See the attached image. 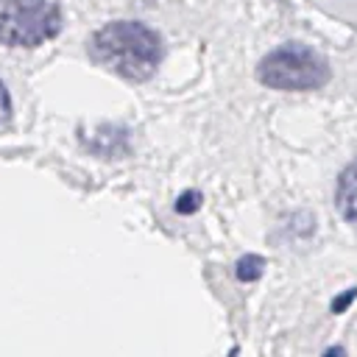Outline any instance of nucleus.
<instances>
[{"label": "nucleus", "instance_id": "obj_4", "mask_svg": "<svg viewBox=\"0 0 357 357\" xmlns=\"http://www.w3.org/2000/svg\"><path fill=\"white\" fill-rule=\"evenodd\" d=\"M335 204L340 209V215L349 223H357V159L340 173L337 178V190H335Z\"/></svg>", "mask_w": 357, "mask_h": 357}, {"label": "nucleus", "instance_id": "obj_2", "mask_svg": "<svg viewBox=\"0 0 357 357\" xmlns=\"http://www.w3.org/2000/svg\"><path fill=\"white\" fill-rule=\"evenodd\" d=\"M257 81L279 92H310L329 81V61L301 42H284L257 64Z\"/></svg>", "mask_w": 357, "mask_h": 357}, {"label": "nucleus", "instance_id": "obj_7", "mask_svg": "<svg viewBox=\"0 0 357 357\" xmlns=\"http://www.w3.org/2000/svg\"><path fill=\"white\" fill-rule=\"evenodd\" d=\"M8 114H11V98H8V92L3 86V81H0V123H6Z\"/></svg>", "mask_w": 357, "mask_h": 357}, {"label": "nucleus", "instance_id": "obj_3", "mask_svg": "<svg viewBox=\"0 0 357 357\" xmlns=\"http://www.w3.org/2000/svg\"><path fill=\"white\" fill-rule=\"evenodd\" d=\"M61 31L56 0H0V45L36 47Z\"/></svg>", "mask_w": 357, "mask_h": 357}, {"label": "nucleus", "instance_id": "obj_6", "mask_svg": "<svg viewBox=\"0 0 357 357\" xmlns=\"http://www.w3.org/2000/svg\"><path fill=\"white\" fill-rule=\"evenodd\" d=\"M198 206H201V195H198V192H192V190H190V192H184V195L176 201V209H178V212H195Z\"/></svg>", "mask_w": 357, "mask_h": 357}, {"label": "nucleus", "instance_id": "obj_1", "mask_svg": "<svg viewBox=\"0 0 357 357\" xmlns=\"http://www.w3.org/2000/svg\"><path fill=\"white\" fill-rule=\"evenodd\" d=\"M89 56L128 81H148L162 61V39L145 22L117 20L95 31Z\"/></svg>", "mask_w": 357, "mask_h": 357}, {"label": "nucleus", "instance_id": "obj_8", "mask_svg": "<svg viewBox=\"0 0 357 357\" xmlns=\"http://www.w3.org/2000/svg\"><path fill=\"white\" fill-rule=\"evenodd\" d=\"M354 296H357V287H351V290H349V293H346L343 298H337V301H332V312H340V310H343V307H346V304H349V301H351Z\"/></svg>", "mask_w": 357, "mask_h": 357}, {"label": "nucleus", "instance_id": "obj_5", "mask_svg": "<svg viewBox=\"0 0 357 357\" xmlns=\"http://www.w3.org/2000/svg\"><path fill=\"white\" fill-rule=\"evenodd\" d=\"M262 265H265V259H262V257H257V254H248V257H243V259L237 262V276H240L243 282L259 279V273H262Z\"/></svg>", "mask_w": 357, "mask_h": 357}]
</instances>
